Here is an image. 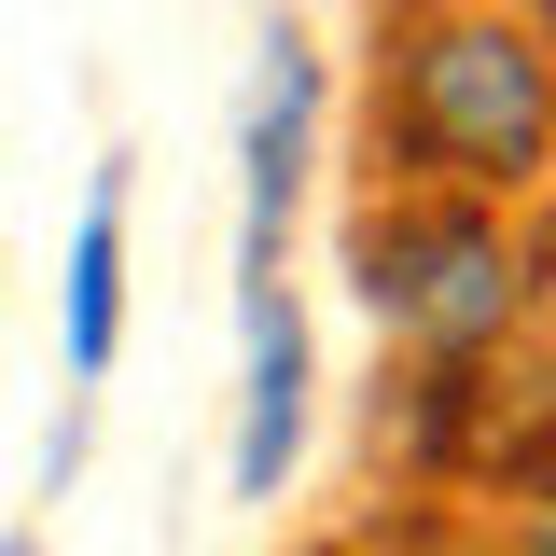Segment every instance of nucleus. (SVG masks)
<instances>
[{"mask_svg": "<svg viewBox=\"0 0 556 556\" xmlns=\"http://www.w3.org/2000/svg\"><path fill=\"white\" fill-rule=\"evenodd\" d=\"M376 153L404 195L515 208L556 167V28L529 0H404L376 70Z\"/></svg>", "mask_w": 556, "mask_h": 556, "instance_id": "f257e3e1", "label": "nucleus"}, {"mask_svg": "<svg viewBox=\"0 0 556 556\" xmlns=\"http://www.w3.org/2000/svg\"><path fill=\"white\" fill-rule=\"evenodd\" d=\"M348 292L362 320L431 362V376H473L501 334H529V292H543V237H515V208H473V195H376L348 208Z\"/></svg>", "mask_w": 556, "mask_h": 556, "instance_id": "f03ea898", "label": "nucleus"}, {"mask_svg": "<svg viewBox=\"0 0 556 556\" xmlns=\"http://www.w3.org/2000/svg\"><path fill=\"white\" fill-rule=\"evenodd\" d=\"M306 459V320H292V278L237 292V431H223V486L278 501Z\"/></svg>", "mask_w": 556, "mask_h": 556, "instance_id": "7ed1b4c3", "label": "nucleus"}, {"mask_svg": "<svg viewBox=\"0 0 556 556\" xmlns=\"http://www.w3.org/2000/svg\"><path fill=\"white\" fill-rule=\"evenodd\" d=\"M112 348H126V153L84 181V208H70V265H56V362H70V390H98Z\"/></svg>", "mask_w": 556, "mask_h": 556, "instance_id": "20e7f679", "label": "nucleus"}, {"mask_svg": "<svg viewBox=\"0 0 556 556\" xmlns=\"http://www.w3.org/2000/svg\"><path fill=\"white\" fill-rule=\"evenodd\" d=\"M529 556H556V473H529Z\"/></svg>", "mask_w": 556, "mask_h": 556, "instance_id": "39448f33", "label": "nucleus"}, {"mask_svg": "<svg viewBox=\"0 0 556 556\" xmlns=\"http://www.w3.org/2000/svg\"><path fill=\"white\" fill-rule=\"evenodd\" d=\"M0 556H42V529H0Z\"/></svg>", "mask_w": 556, "mask_h": 556, "instance_id": "423d86ee", "label": "nucleus"}]
</instances>
